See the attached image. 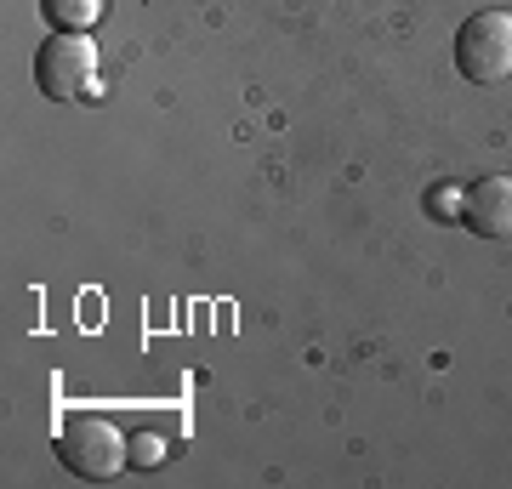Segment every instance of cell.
<instances>
[{
	"instance_id": "6da1fadb",
	"label": "cell",
	"mask_w": 512,
	"mask_h": 489,
	"mask_svg": "<svg viewBox=\"0 0 512 489\" xmlns=\"http://www.w3.org/2000/svg\"><path fill=\"white\" fill-rule=\"evenodd\" d=\"M57 461L74 472V478H92V484H103V478H114L120 467H131V444L126 433L114 427V421L103 416H74L57 427Z\"/></svg>"
},
{
	"instance_id": "7a4b0ae2",
	"label": "cell",
	"mask_w": 512,
	"mask_h": 489,
	"mask_svg": "<svg viewBox=\"0 0 512 489\" xmlns=\"http://www.w3.org/2000/svg\"><path fill=\"white\" fill-rule=\"evenodd\" d=\"M35 86H40V97H52V103L103 97V86H97V46L86 35H63V29H57V35L35 52Z\"/></svg>"
},
{
	"instance_id": "3957f363",
	"label": "cell",
	"mask_w": 512,
	"mask_h": 489,
	"mask_svg": "<svg viewBox=\"0 0 512 489\" xmlns=\"http://www.w3.org/2000/svg\"><path fill=\"white\" fill-rule=\"evenodd\" d=\"M456 69L473 86H495L512 74V18L507 12H473L456 29Z\"/></svg>"
},
{
	"instance_id": "277c9868",
	"label": "cell",
	"mask_w": 512,
	"mask_h": 489,
	"mask_svg": "<svg viewBox=\"0 0 512 489\" xmlns=\"http://www.w3.org/2000/svg\"><path fill=\"white\" fill-rule=\"evenodd\" d=\"M461 228L478 239H512V177H478L461 194Z\"/></svg>"
},
{
	"instance_id": "5b68a950",
	"label": "cell",
	"mask_w": 512,
	"mask_h": 489,
	"mask_svg": "<svg viewBox=\"0 0 512 489\" xmlns=\"http://www.w3.org/2000/svg\"><path fill=\"white\" fill-rule=\"evenodd\" d=\"M40 12H46V23L63 29V35H86V29L103 18V0H40Z\"/></svg>"
},
{
	"instance_id": "8992f818",
	"label": "cell",
	"mask_w": 512,
	"mask_h": 489,
	"mask_svg": "<svg viewBox=\"0 0 512 489\" xmlns=\"http://www.w3.org/2000/svg\"><path fill=\"white\" fill-rule=\"evenodd\" d=\"M154 461H160V438H137V444H131V467H154Z\"/></svg>"
}]
</instances>
